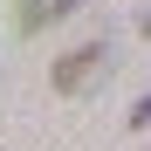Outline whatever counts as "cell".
<instances>
[{
    "label": "cell",
    "mask_w": 151,
    "mask_h": 151,
    "mask_svg": "<svg viewBox=\"0 0 151 151\" xmlns=\"http://www.w3.org/2000/svg\"><path fill=\"white\" fill-rule=\"evenodd\" d=\"M131 124H137V131H151V96H137V103H131Z\"/></svg>",
    "instance_id": "cell-3"
},
{
    "label": "cell",
    "mask_w": 151,
    "mask_h": 151,
    "mask_svg": "<svg viewBox=\"0 0 151 151\" xmlns=\"http://www.w3.org/2000/svg\"><path fill=\"white\" fill-rule=\"evenodd\" d=\"M110 41H83V48H69V55L55 62V96H83L89 83H103L110 76Z\"/></svg>",
    "instance_id": "cell-1"
},
{
    "label": "cell",
    "mask_w": 151,
    "mask_h": 151,
    "mask_svg": "<svg viewBox=\"0 0 151 151\" xmlns=\"http://www.w3.org/2000/svg\"><path fill=\"white\" fill-rule=\"evenodd\" d=\"M76 7H83V0H21V28H28V35L35 28H55V21L76 14Z\"/></svg>",
    "instance_id": "cell-2"
},
{
    "label": "cell",
    "mask_w": 151,
    "mask_h": 151,
    "mask_svg": "<svg viewBox=\"0 0 151 151\" xmlns=\"http://www.w3.org/2000/svg\"><path fill=\"white\" fill-rule=\"evenodd\" d=\"M137 28H144V35H151V7H144V14H137Z\"/></svg>",
    "instance_id": "cell-4"
}]
</instances>
